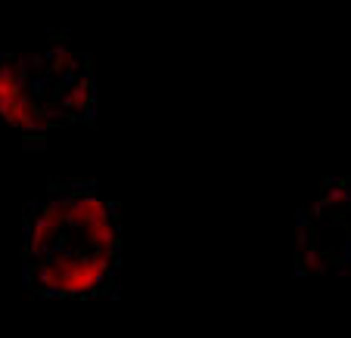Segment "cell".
Listing matches in <instances>:
<instances>
[{
  "instance_id": "cell-1",
  "label": "cell",
  "mask_w": 351,
  "mask_h": 338,
  "mask_svg": "<svg viewBox=\"0 0 351 338\" xmlns=\"http://www.w3.org/2000/svg\"><path fill=\"white\" fill-rule=\"evenodd\" d=\"M90 60L72 50L0 56V121L19 133H47L93 115Z\"/></svg>"
},
{
  "instance_id": "cell-2",
  "label": "cell",
  "mask_w": 351,
  "mask_h": 338,
  "mask_svg": "<svg viewBox=\"0 0 351 338\" xmlns=\"http://www.w3.org/2000/svg\"><path fill=\"white\" fill-rule=\"evenodd\" d=\"M38 258H72V261H119V211L115 202L103 199L93 186H72L53 192L25 208V255Z\"/></svg>"
}]
</instances>
